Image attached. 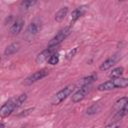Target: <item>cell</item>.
I'll return each mask as SVG.
<instances>
[{
  "instance_id": "ba28073f",
  "label": "cell",
  "mask_w": 128,
  "mask_h": 128,
  "mask_svg": "<svg viewBox=\"0 0 128 128\" xmlns=\"http://www.w3.org/2000/svg\"><path fill=\"white\" fill-rule=\"evenodd\" d=\"M118 56L117 55H113L111 57H109L108 59H106L101 65H100V70L101 71H105V70H108L110 69L112 66H114L116 64V62L118 61Z\"/></svg>"
},
{
  "instance_id": "9a60e30c",
  "label": "cell",
  "mask_w": 128,
  "mask_h": 128,
  "mask_svg": "<svg viewBox=\"0 0 128 128\" xmlns=\"http://www.w3.org/2000/svg\"><path fill=\"white\" fill-rule=\"evenodd\" d=\"M127 114H128V102H127V104H126L123 108H121L120 110H118V111L116 112V114H115V116H114V120L117 121V120L121 119L122 117H124V116L127 115Z\"/></svg>"
},
{
  "instance_id": "9c48e42d",
  "label": "cell",
  "mask_w": 128,
  "mask_h": 128,
  "mask_svg": "<svg viewBox=\"0 0 128 128\" xmlns=\"http://www.w3.org/2000/svg\"><path fill=\"white\" fill-rule=\"evenodd\" d=\"M23 25H24V21L22 19H17L16 21L13 22V24L10 28V33L12 35H18L21 32Z\"/></svg>"
},
{
  "instance_id": "cb8c5ba5",
  "label": "cell",
  "mask_w": 128,
  "mask_h": 128,
  "mask_svg": "<svg viewBox=\"0 0 128 128\" xmlns=\"http://www.w3.org/2000/svg\"><path fill=\"white\" fill-rule=\"evenodd\" d=\"M104 128H120V126H119V124H117V123H112V124L107 125V126L104 127Z\"/></svg>"
},
{
  "instance_id": "2e32d148",
  "label": "cell",
  "mask_w": 128,
  "mask_h": 128,
  "mask_svg": "<svg viewBox=\"0 0 128 128\" xmlns=\"http://www.w3.org/2000/svg\"><path fill=\"white\" fill-rule=\"evenodd\" d=\"M123 72H124V68L123 67H116V68H114L111 71V73L109 74V77L112 78V79L119 78V77H121V75L123 74Z\"/></svg>"
},
{
  "instance_id": "7c38bea8",
  "label": "cell",
  "mask_w": 128,
  "mask_h": 128,
  "mask_svg": "<svg viewBox=\"0 0 128 128\" xmlns=\"http://www.w3.org/2000/svg\"><path fill=\"white\" fill-rule=\"evenodd\" d=\"M114 85L116 88H125V87H128V79L127 78H122V77H119V78H115V79H112Z\"/></svg>"
},
{
  "instance_id": "5b68a950",
  "label": "cell",
  "mask_w": 128,
  "mask_h": 128,
  "mask_svg": "<svg viewBox=\"0 0 128 128\" xmlns=\"http://www.w3.org/2000/svg\"><path fill=\"white\" fill-rule=\"evenodd\" d=\"M89 91H90V85L80 87V89L77 90V91L72 95V97H71L72 102H73V103H78V102L82 101V100L86 97V95L89 93Z\"/></svg>"
},
{
  "instance_id": "52a82bcc",
  "label": "cell",
  "mask_w": 128,
  "mask_h": 128,
  "mask_svg": "<svg viewBox=\"0 0 128 128\" xmlns=\"http://www.w3.org/2000/svg\"><path fill=\"white\" fill-rule=\"evenodd\" d=\"M54 53H55V49L54 48H48L47 47V49L43 50L41 53H39L37 55V57H36V63L41 64V63H43L45 61H48L49 58L51 57V55H53Z\"/></svg>"
},
{
  "instance_id": "ffe728a7",
  "label": "cell",
  "mask_w": 128,
  "mask_h": 128,
  "mask_svg": "<svg viewBox=\"0 0 128 128\" xmlns=\"http://www.w3.org/2000/svg\"><path fill=\"white\" fill-rule=\"evenodd\" d=\"M26 99H27V94L26 93H23V94H21V95H19V96H17L16 98H15V104H16V108H18V107H20L25 101H26Z\"/></svg>"
},
{
  "instance_id": "ac0fdd59",
  "label": "cell",
  "mask_w": 128,
  "mask_h": 128,
  "mask_svg": "<svg viewBox=\"0 0 128 128\" xmlns=\"http://www.w3.org/2000/svg\"><path fill=\"white\" fill-rule=\"evenodd\" d=\"M95 79H96V77H95L94 75H90V76L84 77V78L81 79V81L79 82V85H80V87H82V86H88V85H90Z\"/></svg>"
},
{
  "instance_id": "e0dca14e",
  "label": "cell",
  "mask_w": 128,
  "mask_h": 128,
  "mask_svg": "<svg viewBox=\"0 0 128 128\" xmlns=\"http://www.w3.org/2000/svg\"><path fill=\"white\" fill-rule=\"evenodd\" d=\"M128 102V98L127 97H123V98H120L118 99L116 102H115V105H114V109L116 110V112L118 110H120L121 108H123Z\"/></svg>"
},
{
  "instance_id": "277c9868",
  "label": "cell",
  "mask_w": 128,
  "mask_h": 128,
  "mask_svg": "<svg viewBox=\"0 0 128 128\" xmlns=\"http://www.w3.org/2000/svg\"><path fill=\"white\" fill-rule=\"evenodd\" d=\"M14 109H16V104H15V99H9L8 101H6L0 108V115L2 118L9 116Z\"/></svg>"
},
{
  "instance_id": "44dd1931",
  "label": "cell",
  "mask_w": 128,
  "mask_h": 128,
  "mask_svg": "<svg viewBox=\"0 0 128 128\" xmlns=\"http://www.w3.org/2000/svg\"><path fill=\"white\" fill-rule=\"evenodd\" d=\"M59 62V54L58 53H54L53 55H51V57L48 60V63L50 65H56Z\"/></svg>"
},
{
  "instance_id": "d4e9b609",
  "label": "cell",
  "mask_w": 128,
  "mask_h": 128,
  "mask_svg": "<svg viewBox=\"0 0 128 128\" xmlns=\"http://www.w3.org/2000/svg\"><path fill=\"white\" fill-rule=\"evenodd\" d=\"M0 128H5V125H4V123H1V124H0Z\"/></svg>"
},
{
  "instance_id": "7402d4cb",
  "label": "cell",
  "mask_w": 128,
  "mask_h": 128,
  "mask_svg": "<svg viewBox=\"0 0 128 128\" xmlns=\"http://www.w3.org/2000/svg\"><path fill=\"white\" fill-rule=\"evenodd\" d=\"M98 110H99L98 104H93L91 107H89V108L87 109V114H94V113H96Z\"/></svg>"
},
{
  "instance_id": "d6986e66",
  "label": "cell",
  "mask_w": 128,
  "mask_h": 128,
  "mask_svg": "<svg viewBox=\"0 0 128 128\" xmlns=\"http://www.w3.org/2000/svg\"><path fill=\"white\" fill-rule=\"evenodd\" d=\"M36 3H37V1H35V0H33V1L32 0H25V1H22L20 3V6L23 10H28L29 8L33 7Z\"/></svg>"
},
{
  "instance_id": "7a4b0ae2",
  "label": "cell",
  "mask_w": 128,
  "mask_h": 128,
  "mask_svg": "<svg viewBox=\"0 0 128 128\" xmlns=\"http://www.w3.org/2000/svg\"><path fill=\"white\" fill-rule=\"evenodd\" d=\"M74 90V86L73 85H68L66 87H64L63 89H61L60 91H58L53 99H52V104L53 105H58L60 104L62 101H64L68 96H70V94L72 93V91Z\"/></svg>"
},
{
  "instance_id": "4fadbf2b",
  "label": "cell",
  "mask_w": 128,
  "mask_h": 128,
  "mask_svg": "<svg viewBox=\"0 0 128 128\" xmlns=\"http://www.w3.org/2000/svg\"><path fill=\"white\" fill-rule=\"evenodd\" d=\"M67 13H68V7H63L61 8L60 10H58L55 14V20L57 22H61L65 19V17L67 16Z\"/></svg>"
},
{
  "instance_id": "8992f818",
  "label": "cell",
  "mask_w": 128,
  "mask_h": 128,
  "mask_svg": "<svg viewBox=\"0 0 128 128\" xmlns=\"http://www.w3.org/2000/svg\"><path fill=\"white\" fill-rule=\"evenodd\" d=\"M40 29H41V24H40L39 22H37V21L31 22V23L28 25L27 29H26L25 37H26L27 39H31V38H33V37L39 32Z\"/></svg>"
},
{
  "instance_id": "3957f363",
  "label": "cell",
  "mask_w": 128,
  "mask_h": 128,
  "mask_svg": "<svg viewBox=\"0 0 128 128\" xmlns=\"http://www.w3.org/2000/svg\"><path fill=\"white\" fill-rule=\"evenodd\" d=\"M49 74V71L47 69H41V70H38L36 72H34L33 74H31L30 76H28L25 81H24V84L26 85H30V84H33L39 80H41L42 78L46 77L47 75Z\"/></svg>"
},
{
  "instance_id": "5bb4252c",
  "label": "cell",
  "mask_w": 128,
  "mask_h": 128,
  "mask_svg": "<svg viewBox=\"0 0 128 128\" xmlns=\"http://www.w3.org/2000/svg\"><path fill=\"white\" fill-rule=\"evenodd\" d=\"M83 14H84V7H78V8H76V9L72 12V14H71V24L74 23V22H75L78 18H80Z\"/></svg>"
},
{
  "instance_id": "6da1fadb",
  "label": "cell",
  "mask_w": 128,
  "mask_h": 128,
  "mask_svg": "<svg viewBox=\"0 0 128 128\" xmlns=\"http://www.w3.org/2000/svg\"><path fill=\"white\" fill-rule=\"evenodd\" d=\"M71 32V26H68V27H65L63 29H61L51 40L50 42L48 43V48H55L57 45H59L63 40H65L68 35L70 34Z\"/></svg>"
},
{
  "instance_id": "8fae6325",
  "label": "cell",
  "mask_w": 128,
  "mask_h": 128,
  "mask_svg": "<svg viewBox=\"0 0 128 128\" xmlns=\"http://www.w3.org/2000/svg\"><path fill=\"white\" fill-rule=\"evenodd\" d=\"M97 89H98V91H109V90H112V89H116V87H115L113 81L109 80V81H106L104 83L99 84Z\"/></svg>"
},
{
  "instance_id": "30bf717a",
  "label": "cell",
  "mask_w": 128,
  "mask_h": 128,
  "mask_svg": "<svg viewBox=\"0 0 128 128\" xmlns=\"http://www.w3.org/2000/svg\"><path fill=\"white\" fill-rule=\"evenodd\" d=\"M19 49H20V44H19L18 42H14V43L8 45V46L5 48V50H4V55H5V56H10V55L16 53Z\"/></svg>"
},
{
  "instance_id": "603a6c76",
  "label": "cell",
  "mask_w": 128,
  "mask_h": 128,
  "mask_svg": "<svg viewBox=\"0 0 128 128\" xmlns=\"http://www.w3.org/2000/svg\"><path fill=\"white\" fill-rule=\"evenodd\" d=\"M76 51H77V48H73V50H70V51L67 53V55H66V58H67V59H71V58H72V57L75 55Z\"/></svg>"
}]
</instances>
